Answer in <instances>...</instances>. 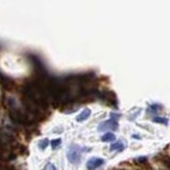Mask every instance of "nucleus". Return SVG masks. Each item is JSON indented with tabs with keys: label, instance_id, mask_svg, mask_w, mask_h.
Here are the masks:
<instances>
[{
	"label": "nucleus",
	"instance_id": "f257e3e1",
	"mask_svg": "<svg viewBox=\"0 0 170 170\" xmlns=\"http://www.w3.org/2000/svg\"><path fill=\"white\" fill-rule=\"evenodd\" d=\"M67 159H69V162L71 164L78 163L81 159V148L77 145L71 146L68 152H67Z\"/></svg>",
	"mask_w": 170,
	"mask_h": 170
},
{
	"label": "nucleus",
	"instance_id": "f03ea898",
	"mask_svg": "<svg viewBox=\"0 0 170 170\" xmlns=\"http://www.w3.org/2000/svg\"><path fill=\"white\" fill-rule=\"evenodd\" d=\"M113 130V131H116L118 129V122L116 119H110L103 121L99 124V131H105V130Z\"/></svg>",
	"mask_w": 170,
	"mask_h": 170
},
{
	"label": "nucleus",
	"instance_id": "7ed1b4c3",
	"mask_svg": "<svg viewBox=\"0 0 170 170\" xmlns=\"http://www.w3.org/2000/svg\"><path fill=\"white\" fill-rule=\"evenodd\" d=\"M103 163H104L103 159H100V157H92L90 159H88L86 167L88 170H95L100 167V166H102Z\"/></svg>",
	"mask_w": 170,
	"mask_h": 170
},
{
	"label": "nucleus",
	"instance_id": "20e7f679",
	"mask_svg": "<svg viewBox=\"0 0 170 170\" xmlns=\"http://www.w3.org/2000/svg\"><path fill=\"white\" fill-rule=\"evenodd\" d=\"M90 114H92V111H90L89 109H85L81 112V114L77 116L75 120H77L78 122H83V121H85L86 119H88Z\"/></svg>",
	"mask_w": 170,
	"mask_h": 170
},
{
	"label": "nucleus",
	"instance_id": "39448f33",
	"mask_svg": "<svg viewBox=\"0 0 170 170\" xmlns=\"http://www.w3.org/2000/svg\"><path fill=\"white\" fill-rule=\"evenodd\" d=\"M101 140L104 142H111L115 140V135L111 132H106L103 136H101Z\"/></svg>",
	"mask_w": 170,
	"mask_h": 170
},
{
	"label": "nucleus",
	"instance_id": "423d86ee",
	"mask_svg": "<svg viewBox=\"0 0 170 170\" xmlns=\"http://www.w3.org/2000/svg\"><path fill=\"white\" fill-rule=\"evenodd\" d=\"M110 150L111 151H121L123 150V144L122 142H114V144H112L111 147H110Z\"/></svg>",
	"mask_w": 170,
	"mask_h": 170
},
{
	"label": "nucleus",
	"instance_id": "0eeeda50",
	"mask_svg": "<svg viewBox=\"0 0 170 170\" xmlns=\"http://www.w3.org/2000/svg\"><path fill=\"white\" fill-rule=\"evenodd\" d=\"M48 145H49V140H48L47 138H44V139L38 142V148L41 149V150H45V149L48 147Z\"/></svg>",
	"mask_w": 170,
	"mask_h": 170
},
{
	"label": "nucleus",
	"instance_id": "6e6552de",
	"mask_svg": "<svg viewBox=\"0 0 170 170\" xmlns=\"http://www.w3.org/2000/svg\"><path fill=\"white\" fill-rule=\"evenodd\" d=\"M61 142H62L61 138H56V139H52V140H51V147H52L53 149L58 148V147H59V146L61 145Z\"/></svg>",
	"mask_w": 170,
	"mask_h": 170
},
{
	"label": "nucleus",
	"instance_id": "1a4fd4ad",
	"mask_svg": "<svg viewBox=\"0 0 170 170\" xmlns=\"http://www.w3.org/2000/svg\"><path fill=\"white\" fill-rule=\"evenodd\" d=\"M46 170H56V168H55V166H54L53 164H49Z\"/></svg>",
	"mask_w": 170,
	"mask_h": 170
}]
</instances>
